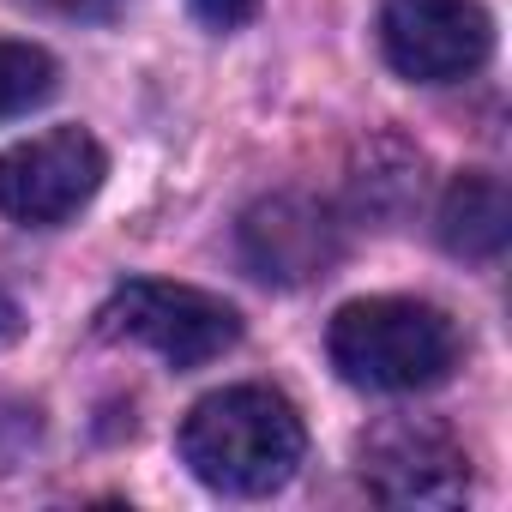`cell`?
<instances>
[{"mask_svg":"<svg viewBox=\"0 0 512 512\" xmlns=\"http://www.w3.org/2000/svg\"><path fill=\"white\" fill-rule=\"evenodd\" d=\"M97 332L103 338H127V344H145L157 350L169 368H205L217 362L223 350H235L241 338V314L193 284H121L103 314H97Z\"/></svg>","mask_w":512,"mask_h":512,"instance_id":"3957f363","label":"cell"},{"mask_svg":"<svg viewBox=\"0 0 512 512\" xmlns=\"http://www.w3.org/2000/svg\"><path fill=\"white\" fill-rule=\"evenodd\" d=\"M31 7H43V13H61V19H103L115 0H31Z\"/></svg>","mask_w":512,"mask_h":512,"instance_id":"7c38bea8","label":"cell"},{"mask_svg":"<svg viewBox=\"0 0 512 512\" xmlns=\"http://www.w3.org/2000/svg\"><path fill=\"white\" fill-rule=\"evenodd\" d=\"M55 85H61V73L37 43H7L0 37V121L31 115L37 103L55 97Z\"/></svg>","mask_w":512,"mask_h":512,"instance_id":"9c48e42d","label":"cell"},{"mask_svg":"<svg viewBox=\"0 0 512 512\" xmlns=\"http://www.w3.org/2000/svg\"><path fill=\"white\" fill-rule=\"evenodd\" d=\"M512 235V205H506V187L500 175L488 169H464L452 175L446 199H440V241L458 260H494Z\"/></svg>","mask_w":512,"mask_h":512,"instance_id":"ba28073f","label":"cell"},{"mask_svg":"<svg viewBox=\"0 0 512 512\" xmlns=\"http://www.w3.org/2000/svg\"><path fill=\"white\" fill-rule=\"evenodd\" d=\"M31 440H37V410L0 392V470H13Z\"/></svg>","mask_w":512,"mask_h":512,"instance_id":"30bf717a","label":"cell"},{"mask_svg":"<svg viewBox=\"0 0 512 512\" xmlns=\"http://www.w3.org/2000/svg\"><path fill=\"white\" fill-rule=\"evenodd\" d=\"M332 368L350 386L368 392H422L452 374L458 362V332L440 308L410 302V296H368L338 308L326 332Z\"/></svg>","mask_w":512,"mask_h":512,"instance_id":"7a4b0ae2","label":"cell"},{"mask_svg":"<svg viewBox=\"0 0 512 512\" xmlns=\"http://www.w3.org/2000/svg\"><path fill=\"white\" fill-rule=\"evenodd\" d=\"M19 332H25V326H19V308H13L7 296H0V344H13Z\"/></svg>","mask_w":512,"mask_h":512,"instance_id":"4fadbf2b","label":"cell"},{"mask_svg":"<svg viewBox=\"0 0 512 512\" xmlns=\"http://www.w3.org/2000/svg\"><path fill=\"white\" fill-rule=\"evenodd\" d=\"M380 49L392 73L416 85L470 79L494 49V19L482 0H386L380 7Z\"/></svg>","mask_w":512,"mask_h":512,"instance_id":"5b68a950","label":"cell"},{"mask_svg":"<svg viewBox=\"0 0 512 512\" xmlns=\"http://www.w3.org/2000/svg\"><path fill=\"white\" fill-rule=\"evenodd\" d=\"M103 175L109 157L85 127H49L0 151V211L25 229H55L97 199Z\"/></svg>","mask_w":512,"mask_h":512,"instance_id":"277c9868","label":"cell"},{"mask_svg":"<svg viewBox=\"0 0 512 512\" xmlns=\"http://www.w3.org/2000/svg\"><path fill=\"white\" fill-rule=\"evenodd\" d=\"M235 241H241V266L260 284H278V290L320 284L344 260V223H338V211L320 205V199H308V193H272L260 205H247Z\"/></svg>","mask_w":512,"mask_h":512,"instance_id":"52a82bcc","label":"cell"},{"mask_svg":"<svg viewBox=\"0 0 512 512\" xmlns=\"http://www.w3.org/2000/svg\"><path fill=\"white\" fill-rule=\"evenodd\" d=\"M308 452L296 404L272 386H223L199 398L181 422V464L229 500L278 494Z\"/></svg>","mask_w":512,"mask_h":512,"instance_id":"6da1fadb","label":"cell"},{"mask_svg":"<svg viewBox=\"0 0 512 512\" xmlns=\"http://www.w3.org/2000/svg\"><path fill=\"white\" fill-rule=\"evenodd\" d=\"M362 482L386 506H458L470 494V458L440 422L386 416L362 434Z\"/></svg>","mask_w":512,"mask_h":512,"instance_id":"8992f818","label":"cell"},{"mask_svg":"<svg viewBox=\"0 0 512 512\" xmlns=\"http://www.w3.org/2000/svg\"><path fill=\"white\" fill-rule=\"evenodd\" d=\"M193 13L211 31H235V25H247L253 13H260V0H193Z\"/></svg>","mask_w":512,"mask_h":512,"instance_id":"8fae6325","label":"cell"}]
</instances>
